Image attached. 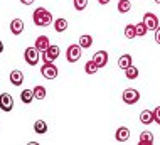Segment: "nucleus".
Wrapping results in <instances>:
<instances>
[{"label": "nucleus", "instance_id": "f257e3e1", "mask_svg": "<svg viewBox=\"0 0 160 145\" xmlns=\"http://www.w3.org/2000/svg\"><path fill=\"white\" fill-rule=\"evenodd\" d=\"M32 20H34L36 25H39V27H47V25L52 24V15H51V12L46 10L44 7H39V8L34 10Z\"/></svg>", "mask_w": 160, "mask_h": 145}, {"label": "nucleus", "instance_id": "f03ea898", "mask_svg": "<svg viewBox=\"0 0 160 145\" xmlns=\"http://www.w3.org/2000/svg\"><path fill=\"white\" fill-rule=\"evenodd\" d=\"M59 54H61L59 46L52 44V46H49L44 52H42V63H54V61L59 58Z\"/></svg>", "mask_w": 160, "mask_h": 145}, {"label": "nucleus", "instance_id": "7ed1b4c3", "mask_svg": "<svg viewBox=\"0 0 160 145\" xmlns=\"http://www.w3.org/2000/svg\"><path fill=\"white\" fill-rule=\"evenodd\" d=\"M41 74L46 78V80H56L59 74V69L56 68L52 63H44L41 68Z\"/></svg>", "mask_w": 160, "mask_h": 145}, {"label": "nucleus", "instance_id": "20e7f679", "mask_svg": "<svg viewBox=\"0 0 160 145\" xmlns=\"http://www.w3.org/2000/svg\"><path fill=\"white\" fill-rule=\"evenodd\" d=\"M81 49H83V47H81L79 44H71V46L68 47V51H66V59H68V63H76V61H79V58H81Z\"/></svg>", "mask_w": 160, "mask_h": 145}, {"label": "nucleus", "instance_id": "39448f33", "mask_svg": "<svg viewBox=\"0 0 160 145\" xmlns=\"http://www.w3.org/2000/svg\"><path fill=\"white\" fill-rule=\"evenodd\" d=\"M122 98H123V101L127 105H135V103H138V100H140V93H138V90L127 88V90L123 91Z\"/></svg>", "mask_w": 160, "mask_h": 145}, {"label": "nucleus", "instance_id": "423d86ee", "mask_svg": "<svg viewBox=\"0 0 160 145\" xmlns=\"http://www.w3.org/2000/svg\"><path fill=\"white\" fill-rule=\"evenodd\" d=\"M24 59H25V63H27L29 66H36L39 63V49L36 46L27 47L25 52H24Z\"/></svg>", "mask_w": 160, "mask_h": 145}, {"label": "nucleus", "instance_id": "0eeeda50", "mask_svg": "<svg viewBox=\"0 0 160 145\" xmlns=\"http://www.w3.org/2000/svg\"><path fill=\"white\" fill-rule=\"evenodd\" d=\"M12 108H14V98H12V95L2 93L0 95V110L2 111H12Z\"/></svg>", "mask_w": 160, "mask_h": 145}, {"label": "nucleus", "instance_id": "6e6552de", "mask_svg": "<svg viewBox=\"0 0 160 145\" xmlns=\"http://www.w3.org/2000/svg\"><path fill=\"white\" fill-rule=\"evenodd\" d=\"M143 24L147 25V29L148 30H155L160 25V22L157 19V15L152 14V12H147V14L143 15Z\"/></svg>", "mask_w": 160, "mask_h": 145}, {"label": "nucleus", "instance_id": "1a4fd4ad", "mask_svg": "<svg viewBox=\"0 0 160 145\" xmlns=\"http://www.w3.org/2000/svg\"><path fill=\"white\" fill-rule=\"evenodd\" d=\"M93 61L98 64V68H99V69L105 68V66L108 64V52H106V51H98V52H94Z\"/></svg>", "mask_w": 160, "mask_h": 145}, {"label": "nucleus", "instance_id": "9d476101", "mask_svg": "<svg viewBox=\"0 0 160 145\" xmlns=\"http://www.w3.org/2000/svg\"><path fill=\"white\" fill-rule=\"evenodd\" d=\"M10 32L14 36H20L24 32V20L22 19H14L10 22Z\"/></svg>", "mask_w": 160, "mask_h": 145}, {"label": "nucleus", "instance_id": "9b49d317", "mask_svg": "<svg viewBox=\"0 0 160 145\" xmlns=\"http://www.w3.org/2000/svg\"><path fill=\"white\" fill-rule=\"evenodd\" d=\"M10 83L14 86H20L24 83V74L20 69H14V71L10 73Z\"/></svg>", "mask_w": 160, "mask_h": 145}, {"label": "nucleus", "instance_id": "f8f14e48", "mask_svg": "<svg viewBox=\"0 0 160 145\" xmlns=\"http://www.w3.org/2000/svg\"><path fill=\"white\" fill-rule=\"evenodd\" d=\"M138 143H140V145H152L153 143V133H152V132H148V130L142 132L140 137H138Z\"/></svg>", "mask_w": 160, "mask_h": 145}, {"label": "nucleus", "instance_id": "ddd939ff", "mask_svg": "<svg viewBox=\"0 0 160 145\" xmlns=\"http://www.w3.org/2000/svg\"><path fill=\"white\" fill-rule=\"evenodd\" d=\"M115 138L118 140V142H128L130 130L127 128V127H120V128L116 130V133H115Z\"/></svg>", "mask_w": 160, "mask_h": 145}, {"label": "nucleus", "instance_id": "4468645a", "mask_svg": "<svg viewBox=\"0 0 160 145\" xmlns=\"http://www.w3.org/2000/svg\"><path fill=\"white\" fill-rule=\"evenodd\" d=\"M49 46H51V42H49V39H47V36H39L36 39V47L39 49V52H44Z\"/></svg>", "mask_w": 160, "mask_h": 145}, {"label": "nucleus", "instance_id": "2eb2a0df", "mask_svg": "<svg viewBox=\"0 0 160 145\" xmlns=\"http://www.w3.org/2000/svg\"><path fill=\"white\" fill-rule=\"evenodd\" d=\"M132 61H133V59H132V56H130V54H123V56H120V58H118V68L125 71L127 68H130V66L133 64Z\"/></svg>", "mask_w": 160, "mask_h": 145}, {"label": "nucleus", "instance_id": "dca6fc26", "mask_svg": "<svg viewBox=\"0 0 160 145\" xmlns=\"http://www.w3.org/2000/svg\"><path fill=\"white\" fill-rule=\"evenodd\" d=\"M140 122L143 125L153 123V111H150V110H143V111L140 113Z\"/></svg>", "mask_w": 160, "mask_h": 145}, {"label": "nucleus", "instance_id": "f3484780", "mask_svg": "<svg viewBox=\"0 0 160 145\" xmlns=\"http://www.w3.org/2000/svg\"><path fill=\"white\" fill-rule=\"evenodd\" d=\"M68 29V20L62 19V17H59V19L54 20V30L56 32H66Z\"/></svg>", "mask_w": 160, "mask_h": 145}, {"label": "nucleus", "instance_id": "a211bd4d", "mask_svg": "<svg viewBox=\"0 0 160 145\" xmlns=\"http://www.w3.org/2000/svg\"><path fill=\"white\" fill-rule=\"evenodd\" d=\"M116 8H118L120 14H127V12H130V8H132V2L130 0H120Z\"/></svg>", "mask_w": 160, "mask_h": 145}, {"label": "nucleus", "instance_id": "6ab92c4d", "mask_svg": "<svg viewBox=\"0 0 160 145\" xmlns=\"http://www.w3.org/2000/svg\"><path fill=\"white\" fill-rule=\"evenodd\" d=\"M20 100H22V103H25V105L32 103V100H34V90H24L22 93H20Z\"/></svg>", "mask_w": 160, "mask_h": 145}, {"label": "nucleus", "instance_id": "aec40b11", "mask_svg": "<svg viewBox=\"0 0 160 145\" xmlns=\"http://www.w3.org/2000/svg\"><path fill=\"white\" fill-rule=\"evenodd\" d=\"M79 46L83 47V49H88V47L93 46V36H88V34H84V36L79 37Z\"/></svg>", "mask_w": 160, "mask_h": 145}, {"label": "nucleus", "instance_id": "412c9836", "mask_svg": "<svg viewBox=\"0 0 160 145\" xmlns=\"http://www.w3.org/2000/svg\"><path fill=\"white\" fill-rule=\"evenodd\" d=\"M34 132H36V133H46L47 132V123L44 120H37L36 123H34Z\"/></svg>", "mask_w": 160, "mask_h": 145}, {"label": "nucleus", "instance_id": "4be33fe9", "mask_svg": "<svg viewBox=\"0 0 160 145\" xmlns=\"http://www.w3.org/2000/svg\"><path fill=\"white\" fill-rule=\"evenodd\" d=\"M125 76L128 78V80H137L138 78V68H135V66H130V68L125 69Z\"/></svg>", "mask_w": 160, "mask_h": 145}, {"label": "nucleus", "instance_id": "5701e85b", "mask_svg": "<svg viewBox=\"0 0 160 145\" xmlns=\"http://www.w3.org/2000/svg\"><path fill=\"white\" fill-rule=\"evenodd\" d=\"M46 88L44 86H41V85H37L36 88H34V98L36 100H44L46 98Z\"/></svg>", "mask_w": 160, "mask_h": 145}, {"label": "nucleus", "instance_id": "b1692460", "mask_svg": "<svg viewBox=\"0 0 160 145\" xmlns=\"http://www.w3.org/2000/svg\"><path fill=\"white\" fill-rule=\"evenodd\" d=\"M98 69H99V68H98V64L94 63L93 59H91V61H88V63H86V66H84V71H86V74H91V76H93V74L98 71Z\"/></svg>", "mask_w": 160, "mask_h": 145}, {"label": "nucleus", "instance_id": "393cba45", "mask_svg": "<svg viewBox=\"0 0 160 145\" xmlns=\"http://www.w3.org/2000/svg\"><path fill=\"white\" fill-rule=\"evenodd\" d=\"M125 37H127V39H133V37H137L135 25H133V24H128L127 27H125Z\"/></svg>", "mask_w": 160, "mask_h": 145}, {"label": "nucleus", "instance_id": "a878e982", "mask_svg": "<svg viewBox=\"0 0 160 145\" xmlns=\"http://www.w3.org/2000/svg\"><path fill=\"white\" fill-rule=\"evenodd\" d=\"M147 25L143 24V22H140V24H137L135 25V32H137V37H142V36H145L147 34Z\"/></svg>", "mask_w": 160, "mask_h": 145}, {"label": "nucleus", "instance_id": "bb28decb", "mask_svg": "<svg viewBox=\"0 0 160 145\" xmlns=\"http://www.w3.org/2000/svg\"><path fill=\"white\" fill-rule=\"evenodd\" d=\"M72 5H74L76 10H84L86 7H88V0H72Z\"/></svg>", "mask_w": 160, "mask_h": 145}, {"label": "nucleus", "instance_id": "cd10ccee", "mask_svg": "<svg viewBox=\"0 0 160 145\" xmlns=\"http://www.w3.org/2000/svg\"><path fill=\"white\" fill-rule=\"evenodd\" d=\"M153 122L157 125H160V106H157L153 110Z\"/></svg>", "mask_w": 160, "mask_h": 145}, {"label": "nucleus", "instance_id": "c85d7f7f", "mask_svg": "<svg viewBox=\"0 0 160 145\" xmlns=\"http://www.w3.org/2000/svg\"><path fill=\"white\" fill-rule=\"evenodd\" d=\"M153 32H155V42L160 44V25H158V27L153 30Z\"/></svg>", "mask_w": 160, "mask_h": 145}, {"label": "nucleus", "instance_id": "c756f323", "mask_svg": "<svg viewBox=\"0 0 160 145\" xmlns=\"http://www.w3.org/2000/svg\"><path fill=\"white\" fill-rule=\"evenodd\" d=\"M34 2H36V0H20V3H22V5H32Z\"/></svg>", "mask_w": 160, "mask_h": 145}, {"label": "nucleus", "instance_id": "7c9ffc66", "mask_svg": "<svg viewBox=\"0 0 160 145\" xmlns=\"http://www.w3.org/2000/svg\"><path fill=\"white\" fill-rule=\"evenodd\" d=\"M98 2H99V3H101V5H106V3H110V2H111V0H98Z\"/></svg>", "mask_w": 160, "mask_h": 145}, {"label": "nucleus", "instance_id": "2f4dec72", "mask_svg": "<svg viewBox=\"0 0 160 145\" xmlns=\"http://www.w3.org/2000/svg\"><path fill=\"white\" fill-rule=\"evenodd\" d=\"M2 52H3V42L0 41V54H2Z\"/></svg>", "mask_w": 160, "mask_h": 145}, {"label": "nucleus", "instance_id": "473e14b6", "mask_svg": "<svg viewBox=\"0 0 160 145\" xmlns=\"http://www.w3.org/2000/svg\"><path fill=\"white\" fill-rule=\"evenodd\" d=\"M155 3H158V5H160V0H155Z\"/></svg>", "mask_w": 160, "mask_h": 145}]
</instances>
